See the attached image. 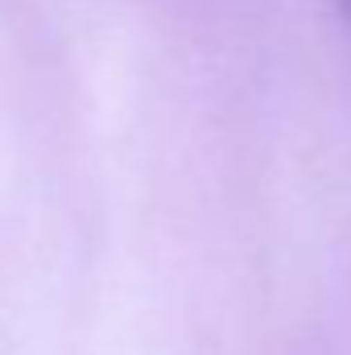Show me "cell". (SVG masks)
<instances>
[{
    "label": "cell",
    "instance_id": "cell-1",
    "mask_svg": "<svg viewBox=\"0 0 351 355\" xmlns=\"http://www.w3.org/2000/svg\"><path fill=\"white\" fill-rule=\"evenodd\" d=\"M335 4H339V8H343V12L351 17V0H335Z\"/></svg>",
    "mask_w": 351,
    "mask_h": 355
}]
</instances>
